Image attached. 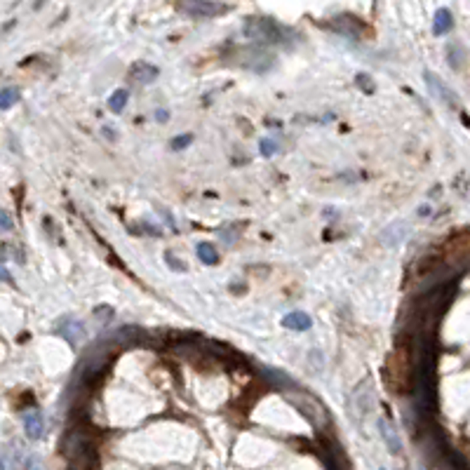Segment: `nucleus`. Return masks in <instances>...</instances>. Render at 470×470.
I'll use <instances>...</instances> for the list:
<instances>
[{
    "instance_id": "39448f33",
    "label": "nucleus",
    "mask_w": 470,
    "mask_h": 470,
    "mask_svg": "<svg viewBox=\"0 0 470 470\" xmlns=\"http://www.w3.org/2000/svg\"><path fill=\"white\" fill-rule=\"evenodd\" d=\"M379 430H381V437H384V442L388 445V449L391 454H400L402 452V442H400V435L398 430H395V425L388 421V418H379Z\"/></svg>"
},
{
    "instance_id": "2eb2a0df",
    "label": "nucleus",
    "mask_w": 470,
    "mask_h": 470,
    "mask_svg": "<svg viewBox=\"0 0 470 470\" xmlns=\"http://www.w3.org/2000/svg\"><path fill=\"white\" fill-rule=\"evenodd\" d=\"M14 229V219L7 210H0V231H12Z\"/></svg>"
},
{
    "instance_id": "0eeeda50",
    "label": "nucleus",
    "mask_w": 470,
    "mask_h": 470,
    "mask_svg": "<svg viewBox=\"0 0 470 470\" xmlns=\"http://www.w3.org/2000/svg\"><path fill=\"white\" fill-rule=\"evenodd\" d=\"M425 83H428V87H430L432 92L437 94L440 99L447 101V104H449V106H457V99H454L452 90H449V87H447V85L442 83V80H437L435 76H432L430 71H425Z\"/></svg>"
},
{
    "instance_id": "f03ea898",
    "label": "nucleus",
    "mask_w": 470,
    "mask_h": 470,
    "mask_svg": "<svg viewBox=\"0 0 470 470\" xmlns=\"http://www.w3.org/2000/svg\"><path fill=\"white\" fill-rule=\"evenodd\" d=\"M294 405H297L304 414L311 418L315 425H325L327 423V409H322V405L318 400H313L311 395H301V393H294L292 395Z\"/></svg>"
},
{
    "instance_id": "20e7f679",
    "label": "nucleus",
    "mask_w": 470,
    "mask_h": 470,
    "mask_svg": "<svg viewBox=\"0 0 470 470\" xmlns=\"http://www.w3.org/2000/svg\"><path fill=\"white\" fill-rule=\"evenodd\" d=\"M24 430L31 440H40L45 435V421H42V414L38 409L24 411Z\"/></svg>"
},
{
    "instance_id": "f257e3e1",
    "label": "nucleus",
    "mask_w": 470,
    "mask_h": 470,
    "mask_svg": "<svg viewBox=\"0 0 470 470\" xmlns=\"http://www.w3.org/2000/svg\"><path fill=\"white\" fill-rule=\"evenodd\" d=\"M245 33L259 42H285V28L270 19H249L245 24Z\"/></svg>"
},
{
    "instance_id": "aec40b11",
    "label": "nucleus",
    "mask_w": 470,
    "mask_h": 470,
    "mask_svg": "<svg viewBox=\"0 0 470 470\" xmlns=\"http://www.w3.org/2000/svg\"><path fill=\"white\" fill-rule=\"evenodd\" d=\"M0 470H5V464H3V461H0Z\"/></svg>"
},
{
    "instance_id": "f3484780",
    "label": "nucleus",
    "mask_w": 470,
    "mask_h": 470,
    "mask_svg": "<svg viewBox=\"0 0 470 470\" xmlns=\"http://www.w3.org/2000/svg\"><path fill=\"white\" fill-rule=\"evenodd\" d=\"M261 153H263V156H273V153H275V142H270V139H263V142H261Z\"/></svg>"
},
{
    "instance_id": "6e6552de",
    "label": "nucleus",
    "mask_w": 470,
    "mask_h": 470,
    "mask_svg": "<svg viewBox=\"0 0 470 470\" xmlns=\"http://www.w3.org/2000/svg\"><path fill=\"white\" fill-rule=\"evenodd\" d=\"M132 78H134L137 83H142V85H149L158 78V69L156 66H151V64H146V62H139V64L132 66Z\"/></svg>"
},
{
    "instance_id": "ddd939ff",
    "label": "nucleus",
    "mask_w": 470,
    "mask_h": 470,
    "mask_svg": "<svg viewBox=\"0 0 470 470\" xmlns=\"http://www.w3.org/2000/svg\"><path fill=\"white\" fill-rule=\"evenodd\" d=\"M127 99H130V94H127V92H125V90H118V92L111 94V99H108V108H111L113 113H122V108L127 106Z\"/></svg>"
},
{
    "instance_id": "423d86ee",
    "label": "nucleus",
    "mask_w": 470,
    "mask_h": 470,
    "mask_svg": "<svg viewBox=\"0 0 470 470\" xmlns=\"http://www.w3.org/2000/svg\"><path fill=\"white\" fill-rule=\"evenodd\" d=\"M57 332L62 334L69 343H78L80 339H85V327L76 320H62V325L57 327Z\"/></svg>"
},
{
    "instance_id": "9d476101",
    "label": "nucleus",
    "mask_w": 470,
    "mask_h": 470,
    "mask_svg": "<svg viewBox=\"0 0 470 470\" xmlns=\"http://www.w3.org/2000/svg\"><path fill=\"white\" fill-rule=\"evenodd\" d=\"M452 26H454L452 12L447 10V7H440V10L435 12V24H432V33H435V35H445V33L452 31Z\"/></svg>"
},
{
    "instance_id": "7ed1b4c3",
    "label": "nucleus",
    "mask_w": 470,
    "mask_h": 470,
    "mask_svg": "<svg viewBox=\"0 0 470 470\" xmlns=\"http://www.w3.org/2000/svg\"><path fill=\"white\" fill-rule=\"evenodd\" d=\"M183 12L193 14V17H217V14L226 12V5L222 3H205V0H193V3H183Z\"/></svg>"
},
{
    "instance_id": "6ab92c4d",
    "label": "nucleus",
    "mask_w": 470,
    "mask_h": 470,
    "mask_svg": "<svg viewBox=\"0 0 470 470\" xmlns=\"http://www.w3.org/2000/svg\"><path fill=\"white\" fill-rule=\"evenodd\" d=\"M0 280H7V282H12V275L7 273V268L3 266V263H0Z\"/></svg>"
},
{
    "instance_id": "dca6fc26",
    "label": "nucleus",
    "mask_w": 470,
    "mask_h": 470,
    "mask_svg": "<svg viewBox=\"0 0 470 470\" xmlns=\"http://www.w3.org/2000/svg\"><path fill=\"white\" fill-rule=\"evenodd\" d=\"M357 85H360V87H365V90L369 92V94L374 92V83H372V78L367 76V73H360V76H357Z\"/></svg>"
},
{
    "instance_id": "f8f14e48",
    "label": "nucleus",
    "mask_w": 470,
    "mask_h": 470,
    "mask_svg": "<svg viewBox=\"0 0 470 470\" xmlns=\"http://www.w3.org/2000/svg\"><path fill=\"white\" fill-rule=\"evenodd\" d=\"M19 101V90L17 87H7V90H0V111L5 108H12Z\"/></svg>"
},
{
    "instance_id": "4468645a",
    "label": "nucleus",
    "mask_w": 470,
    "mask_h": 470,
    "mask_svg": "<svg viewBox=\"0 0 470 470\" xmlns=\"http://www.w3.org/2000/svg\"><path fill=\"white\" fill-rule=\"evenodd\" d=\"M188 144H193V134H181V137L172 139V149L174 151H183Z\"/></svg>"
},
{
    "instance_id": "1a4fd4ad",
    "label": "nucleus",
    "mask_w": 470,
    "mask_h": 470,
    "mask_svg": "<svg viewBox=\"0 0 470 470\" xmlns=\"http://www.w3.org/2000/svg\"><path fill=\"white\" fill-rule=\"evenodd\" d=\"M282 325L287 327V329H294V332H306V329H311L313 320L308 318L306 313H301V311H294V313H290V315H285Z\"/></svg>"
},
{
    "instance_id": "9b49d317",
    "label": "nucleus",
    "mask_w": 470,
    "mask_h": 470,
    "mask_svg": "<svg viewBox=\"0 0 470 470\" xmlns=\"http://www.w3.org/2000/svg\"><path fill=\"white\" fill-rule=\"evenodd\" d=\"M197 256H200L202 263H207V266H214L219 261V254L217 249L210 245V242H202V245H197Z\"/></svg>"
},
{
    "instance_id": "412c9836",
    "label": "nucleus",
    "mask_w": 470,
    "mask_h": 470,
    "mask_svg": "<svg viewBox=\"0 0 470 470\" xmlns=\"http://www.w3.org/2000/svg\"><path fill=\"white\" fill-rule=\"evenodd\" d=\"M381 470H386V468H381Z\"/></svg>"
},
{
    "instance_id": "a211bd4d",
    "label": "nucleus",
    "mask_w": 470,
    "mask_h": 470,
    "mask_svg": "<svg viewBox=\"0 0 470 470\" xmlns=\"http://www.w3.org/2000/svg\"><path fill=\"white\" fill-rule=\"evenodd\" d=\"M26 470H45V466H42L35 457H31V459L26 461Z\"/></svg>"
}]
</instances>
